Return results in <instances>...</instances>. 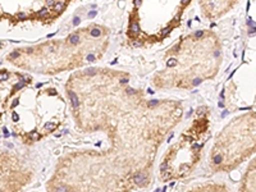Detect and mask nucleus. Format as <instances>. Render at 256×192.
I'll list each match as a JSON object with an SVG mask.
<instances>
[{
    "instance_id": "f257e3e1",
    "label": "nucleus",
    "mask_w": 256,
    "mask_h": 192,
    "mask_svg": "<svg viewBox=\"0 0 256 192\" xmlns=\"http://www.w3.org/2000/svg\"><path fill=\"white\" fill-rule=\"evenodd\" d=\"M106 48V30L100 26H91L73 32L63 40L16 49L9 52L6 59L16 67L31 72L54 74L98 60Z\"/></svg>"
},
{
    "instance_id": "f03ea898",
    "label": "nucleus",
    "mask_w": 256,
    "mask_h": 192,
    "mask_svg": "<svg viewBox=\"0 0 256 192\" xmlns=\"http://www.w3.org/2000/svg\"><path fill=\"white\" fill-rule=\"evenodd\" d=\"M222 60L219 40L209 31L180 38L168 52L166 67L154 77L159 88H192L214 78Z\"/></svg>"
},
{
    "instance_id": "7ed1b4c3",
    "label": "nucleus",
    "mask_w": 256,
    "mask_h": 192,
    "mask_svg": "<svg viewBox=\"0 0 256 192\" xmlns=\"http://www.w3.org/2000/svg\"><path fill=\"white\" fill-rule=\"evenodd\" d=\"M192 0H132L127 38L132 46L154 45L177 28Z\"/></svg>"
},
{
    "instance_id": "20e7f679",
    "label": "nucleus",
    "mask_w": 256,
    "mask_h": 192,
    "mask_svg": "<svg viewBox=\"0 0 256 192\" xmlns=\"http://www.w3.org/2000/svg\"><path fill=\"white\" fill-rule=\"evenodd\" d=\"M209 130L208 109L198 108L191 127L180 140L168 150L160 164V177L163 180L182 178L191 172L200 159V152L206 141Z\"/></svg>"
},
{
    "instance_id": "39448f33",
    "label": "nucleus",
    "mask_w": 256,
    "mask_h": 192,
    "mask_svg": "<svg viewBox=\"0 0 256 192\" xmlns=\"http://www.w3.org/2000/svg\"><path fill=\"white\" fill-rule=\"evenodd\" d=\"M255 150V114L237 116L219 134L212 152L216 170H230Z\"/></svg>"
},
{
    "instance_id": "423d86ee",
    "label": "nucleus",
    "mask_w": 256,
    "mask_h": 192,
    "mask_svg": "<svg viewBox=\"0 0 256 192\" xmlns=\"http://www.w3.org/2000/svg\"><path fill=\"white\" fill-rule=\"evenodd\" d=\"M72 0H0V24L16 26L26 22L52 24Z\"/></svg>"
},
{
    "instance_id": "0eeeda50",
    "label": "nucleus",
    "mask_w": 256,
    "mask_h": 192,
    "mask_svg": "<svg viewBox=\"0 0 256 192\" xmlns=\"http://www.w3.org/2000/svg\"><path fill=\"white\" fill-rule=\"evenodd\" d=\"M32 180L24 160L10 150H0V192H20Z\"/></svg>"
},
{
    "instance_id": "6e6552de",
    "label": "nucleus",
    "mask_w": 256,
    "mask_h": 192,
    "mask_svg": "<svg viewBox=\"0 0 256 192\" xmlns=\"http://www.w3.org/2000/svg\"><path fill=\"white\" fill-rule=\"evenodd\" d=\"M238 0H201V9L205 17L216 20L232 8Z\"/></svg>"
},
{
    "instance_id": "1a4fd4ad",
    "label": "nucleus",
    "mask_w": 256,
    "mask_h": 192,
    "mask_svg": "<svg viewBox=\"0 0 256 192\" xmlns=\"http://www.w3.org/2000/svg\"><path fill=\"white\" fill-rule=\"evenodd\" d=\"M240 192H255V162L254 160L244 174Z\"/></svg>"
},
{
    "instance_id": "9d476101",
    "label": "nucleus",
    "mask_w": 256,
    "mask_h": 192,
    "mask_svg": "<svg viewBox=\"0 0 256 192\" xmlns=\"http://www.w3.org/2000/svg\"><path fill=\"white\" fill-rule=\"evenodd\" d=\"M188 192H228L223 184H202L194 187Z\"/></svg>"
},
{
    "instance_id": "9b49d317",
    "label": "nucleus",
    "mask_w": 256,
    "mask_h": 192,
    "mask_svg": "<svg viewBox=\"0 0 256 192\" xmlns=\"http://www.w3.org/2000/svg\"><path fill=\"white\" fill-rule=\"evenodd\" d=\"M2 48H3V42H0V49H2Z\"/></svg>"
}]
</instances>
